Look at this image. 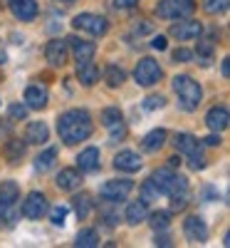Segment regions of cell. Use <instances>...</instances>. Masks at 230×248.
<instances>
[{"mask_svg": "<svg viewBox=\"0 0 230 248\" xmlns=\"http://www.w3.org/2000/svg\"><path fill=\"white\" fill-rule=\"evenodd\" d=\"M67 214H70L67 206H55V209L50 211V221H52L55 226H65V223H67Z\"/></svg>", "mask_w": 230, "mask_h": 248, "instance_id": "d6a6232c", "label": "cell"}, {"mask_svg": "<svg viewBox=\"0 0 230 248\" xmlns=\"http://www.w3.org/2000/svg\"><path fill=\"white\" fill-rule=\"evenodd\" d=\"M59 3H72V0H59Z\"/></svg>", "mask_w": 230, "mask_h": 248, "instance_id": "681fc988", "label": "cell"}, {"mask_svg": "<svg viewBox=\"0 0 230 248\" xmlns=\"http://www.w3.org/2000/svg\"><path fill=\"white\" fill-rule=\"evenodd\" d=\"M134 79H136V85H141V87L156 85V82L161 79V67H158V62L151 60V57L139 60V65H136V70H134Z\"/></svg>", "mask_w": 230, "mask_h": 248, "instance_id": "ba28073f", "label": "cell"}, {"mask_svg": "<svg viewBox=\"0 0 230 248\" xmlns=\"http://www.w3.org/2000/svg\"><path fill=\"white\" fill-rule=\"evenodd\" d=\"M67 43L72 45V52H74V60H77V65L79 62H89L97 52V45L94 43H87V40H79V37H70Z\"/></svg>", "mask_w": 230, "mask_h": 248, "instance_id": "9a60e30c", "label": "cell"}, {"mask_svg": "<svg viewBox=\"0 0 230 248\" xmlns=\"http://www.w3.org/2000/svg\"><path fill=\"white\" fill-rule=\"evenodd\" d=\"M114 167H116L119 171L134 174V171L141 169V156H139L136 152H119V154L114 156Z\"/></svg>", "mask_w": 230, "mask_h": 248, "instance_id": "e0dca14e", "label": "cell"}, {"mask_svg": "<svg viewBox=\"0 0 230 248\" xmlns=\"http://www.w3.org/2000/svg\"><path fill=\"white\" fill-rule=\"evenodd\" d=\"M201 32H203V25L198 20H186V23L171 25V35L176 40H196V37H201Z\"/></svg>", "mask_w": 230, "mask_h": 248, "instance_id": "4fadbf2b", "label": "cell"}, {"mask_svg": "<svg viewBox=\"0 0 230 248\" xmlns=\"http://www.w3.org/2000/svg\"><path fill=\"white\" fill-rule=\"evenodd\" d=\"M8 8L17 20H23V23H30V20L37 17V3L35 0H8Z\"/></svg>", "mask_w": 230, "mask_h": 248, "instance_id": "8fae6325", "label": "cell"}, {"mask_svg": "<svg viewBox=\"0 0 230 248\" xmlns=\"http://www.w3.org/2000/svg\"><path fill=\"white\" fill-rule=\"evenodd\" d=\"M171 199V209L173 211H183L186 206H188V191L186 194H173V196H169Z\"/></svg>", "mask_w": 230, "mask_h": 248, "instance_id": "8d00e7d4", "label": "cell"}, {"mask_svg": "<svg viewBox=\"0 0 230 248\" xmlns=\"http://www.w3.org/2000/svg\"><path fill=\"white\" fill-rule=\"evenodd\" d=\"M154 184V189L163 196H173V194H186L188 191V179L173 174V169H158L149 179Z\"/></svg>", "mask_w": 230, "mask_h": 248, "instance_id": "3957f363", "label": "cell"}, {"mask_svg": "<svg viewBox=\"0 0 230 248\" xmlns=\"http://www.w3.org/2000/svg\"><path fill=\"white\" fill-rule=\"evenodd\" d=\"M163 105H166V99L161 94H149L144 99V109H161Z\"/></svg>", "mask_w": 230, "mask_h": 248, "instance_id": "d590c367", "label": "cell"}, {"mask_svg": "<svg viewBox=\"0 0 230 248\" xmlns=\"http://www.w3.org/2000/svg\"><path fill=\"white\" fill-rule=\"evenodd\" d=\"M112 129V139L116 141V139H124V137H127V127H124V124L119 122V124H114V127H109Z\"/></svg>", "mask_w": 230, "mask_h": 248, "instance_id": "60d3db41", "label": "cell"}, {"mask_svg": "<svg viewBox=\"0 0 230 248\" xmlns=\"http://www.w3.org/2000/svg\"><path fill=\"white\" fill-rule=\"evenodd\" d=\"M77 77H79L82 85L92 87L94 82L99 79V67L92 65V62H79V65H77Z\"/></svg>", "mask_w": 230, "mask_h": 248, "instance_id": "44dd1931", "label": "cell"}, {"mask_svg": "<svg viewBox=\"0 0 230 248\" xmlns=\"http://www.w3.org/2000/svg\"><path fill=\"white\" fill-rule=\"evenodd\" d=\"M213 52H216V45L211 43V40H201V43H198L196 55H198L201 65H211V62H213Z\"/></svg>", "mask_w": 230, "mask_h": 248, "instance_id": "484cf974", "label": "cell"}, {"mask_svg": "<svg viewBox=\"0 0 230 248\" xmlns=\"http://www.w3.org/2000/svg\"><path fill=\"white\" fill-rule=\"evenodd\" d=\"M45 214H47V199L40 191L28 194V199L23 201V216L25 218H43Z\"/></svg>", "mask_w": 230, "mask_h": 248, "instance_id": "30bf717a", "label": "cell"}, {"mask_svg": "<svg viewBox=\"0 0 230 248\" xmlns=\"http://www.w3.org/2000/svg\"><path fill=\"white\" fill-rule=\"evenodd\" d=\"M72 25H74L77 30H82V32L94 35V37H101L104 32L109 30V23H107V20H104L101 15H94V13H79V15H74Z\"/></svg>", "mask_w": 230, "mask_h": 248, "instance_id": "52a82bcc", "label": "cell"}, {"mask_svg": "<svg viewBox=\"0 0 230 248\" xmlns=\"http://www.w3.org/2000/svg\"><path fill=\"white\" fill-rule=\"evenodd\" d=\"M72 201H74V211H77V216H79V218H87L89 211H92V201H89V196H87V194H79V196H74Z\"/></svg>", "mask_w": 230, "mask_h": 248, "instance_id": "83f0119b", "label": "cell"}, {"mask_svg": "<svg viewBox=\"0 0 230 248\" xmlns=\"http://www.w3.org/2000/svg\"><path fill=\"white\" fill-rule=\"evenodd\" d=\"M23 154H25V141H17V139L8 141V147H5V156H8L10 161H17Z\"/></svg>", "mask_w": 230, "mask_h": 248, "instance_id": "f546056e", "label": "cell"}, {"mask_svg": "<svg viewBox=\"0 0 230 248\" xmlns=\"http://www.w3.org/2000/svg\"><path fill=\"white\" fill-rule=\"evenodd\" d=\"M50 137V129L45 122H30L28 124V132H25V141L28 144H45Z\"/></svg>", "mask_w": 230, "mask_h": 248, "instance_id": "d6986e66", "label": "cell"}, {"mask_svg": "<svg viewBox=\"0 0 230 248\" xmlns=\"http://www.w3.org/2000/svg\"><path fill=\"white\" fill-rule=\"evenodd\" d=\"M188 161H191V169H193V171L205 169V156H203V152H201V149H196L193 154H188Z\"/></svg>", "mask_w": 230, "mask_h": 248, "instance_id": "e575fe53", "label": "cell"}, {"mask_svg": "<svg viewBox=\"0 0 230 248\" xmlns=\"http://www.w3.org/2000/svg\"><path fill=\"white\" fill-rule=\"evenodd\" d=\"M67 43H62V40H50L47 47H45V57L52 67H62L67 62Z\"/></svg>", "mask_w": 230, "mask_h": 248, "instance_id": "7c38bea8", "label": "cell"}, {"mask_svg": "<svg viewBox=\"0 0 230 248\" xmlns=\"http://www.w3.org/2000/svg\"><path fill=\"white\" fill-rule=\"evenodd\" d=\"M223 75H225V77L230 75V65H228V60H223Z\"/></svg>", "mask_w": 230, "mask_h": 248, "instance_id": "c3c4849f", "label": "cell"}, {"mask_svg": "<svg viewBox=\"0 0 230 248\" xmlns=\"http://www.w3.org/2000/svg\"><path fill=\"white\" fill-rule=\"evenodd\" d=\"M193 10H196V0H161L156 5V15L166 17V20L188 17Z\"/></svg>", "mask_w": 230, "mask_h": 248, "instance_id": "5b68a950", "label": "cell"}, {"mask_svg": "<svg viewBox=\"0 0 230 248\" xmlns=\"http://www.w3.org/2000/svg\"><path fill=\"white\" fill-rule=\"evenodd\" d=\"M178 164H181V159H178V156H171V159H169V167H171V169H176Z\"/></svg>", "mask_w": 230, "mask_h": 248, "instance_id": "7dc6e473", "label": "cell"}, {"mask_svg": "<svg viewBox=\"0 0 230 248\" xmlns=\"http://www.w3.org/2000/svg\"><path fill=\"white\" fill-rule=\"evenodd\" d=\"M163 144H166V132H163V129H154V132H149V134L144 137L141 149L154 154V152H158V149L163 147Z\"/></svg>", "mask_w": 230, "mask_h": 248, "instance_id": "7402d4cb", "label": "cell"}, {"mask_svg": "<svg viewBox=\"0 0 230 248\" xmlns=\"http://www.w3.org/2000/svg\"><path fill=\"white\" fill-rule=\"evenodd\" d=\"M0 223H3V211H0Z\"/></svg>", "mask_w": 230, "mask_h": 248, "instance_id": "f907efd6", "label": "cell"}, {"mask_svg": "<svg viewBox=\"0 0 230 248\" xmlns=\"http://www.w3.org/2000/svg\"><path fill=\"white\" fill-rule=\"evenodd\" d=\"M17 201H20V186L15 181L0 184V211H3V221L13 223L17 218Z\"/></svg>", "mask_w": 230, "mask_h": 248, "instance_id": "277c9868", "label": "cell"}, {"mask_svg": "<svg viewBox=\"0 0 230 248\" xmlns=\"http://www.w3.org/2000/svg\"><path fill=\"white\" fill-rule=\"evenodd\" d=\"M154 243H156V246H171V238H169V236H156Z\"/></svg>", "mask_w": 230, "mask_h": 248, "instance_id": "f6af8a7d", "label": "cell"}, {"mask_svg": "<svg viewBox=\"0 0 230 248\" xmlns=\"http://www.w3.org/2000/svg\"><path fill=\"white\" fill-rule=\"evenodd\" d=\"M124 79H127V75H124L121 67H116V65H109L107 67V82H109V87H119Z\"/></svg>", "mask_w": 230, "mask_h": 248, "instance_id": "4dcf8cb0", "label": "cell"}, {"mask_svg": "<svg viewBox=\"0 0 230 248\" xmlns=\"http://www.w3.org/2000/svg\"><path fill=\"white\" fill-rule=\"evenodd\" d=\"M203 10L208 15H220L228 10V0H203Z\"/></svg>", "mask_w": 230, "mask_h": 248, "instance_id": "1f68e13d", "label": "cell"}, {"mask_svg": "<svg viewBox=\"0 0 230 248\" xmlns=\"http://www.w3.org/2000/svg\"><path fill=\"white\" fill-rule=\"evenodd\" d=\"M8 62V52H5V45L0 43V65H5Z\"/></svg>", "mask_w": 230, "mask_h": 248, "instance_id": "bcb514c9", "label": "cell"}, {"mask_svg": "<svg viewBox=\"0 0 230 248\" xmlns=\"http://www.w3.org/2000/svg\"><path fill=\"white\" fill-rule=\"evenodd\" d=\"M141 194H144V199H141V201H149V199L158 196V191L154 189V184H151V181H146V184H144V189H141Z\"/></svg>", "mask_w": 230, "mask_h": 248, "instance_id": "ab89813d", "label": "cell"}, {"mask_svg": "<svg viewBox=\"0 0 230 248\" xmlns=\"http://www.w3.org/2000/svg\"><path fill=\"white\" fill-rule=\"evenodd\" d=\"M139 3V0H114V8L116 10H129V8H134Z\"/></svg>", "mask_w": 230, "mask_h": 248, "instance_id": "b9f144b4", "label": "cell"}, {"mask_svg": "<svg viewBox=\"0 0 230 248\" xmlns=\"http://www.w3.org/2000/svg\"><path fill=\"white\" fill-rule=\"evenodd\" d=\"M173 144H176V149L181 152V154H193L196 149H201V144H198V139L193 137V134H186V132H181V134H176V139H173Z\"/></svg>", "mask_w": 230, "mask_h": 248, "instance_id": "603a6c76", "label": "cell"}, {"mask_svg": "<svg viewBox=\"0 0 230 248\" xmlns=\"http://www.w3.org/2000/svg\"><path fill=\"white\" fill-rule=\"evenodd\" d=\"M203 144H205V147H218V144H220V137L211 134V137H205V139H203Z\"/></svg>", "mask_w": 230, "mask_h": 248, "instance_id": "ee69618b", "label": "cell"}, {"mask_svg": "<svg viewBox=\"0 0 230 248\" xmlns=\"http://www.w3.org/2000/svg\"><path fill=\"white\" fill-rule=\"evenodd\" d=\"M47 99H50V94H47V87H43V85H30L25 90V102H28L30 109L47 107Z\"/></svg>", "mask_w": 230, "mask_h": 248, "instance_id": "2e32d148", "label": "cell"}, {"mask_svg": "<svg viewBox=\"0 0 230 248\" xmlns=\"http://www.w3.org/2000/svg\"><path fill=\"white\" fill-rule=\"evenodd\" d=\"M77 167H79V171H97L99 169V149L97 147H87L85 152H79Z\"/></svg>", "mask_w": 230, "mask_h": 248, "instance_id": "ac0fdd59", "label": "cell"}, {"mask_svg": "<svg viewBox=\"0 0 230 248\" xmlns=\"http://www.w3.org/2000/svg\"><path fill=\"white\" fill-rule=\"evenodd\" d=\"M183 233L191 243H205L208 241V226L201 216H188L183 221Z\"/></svg>", "mask_w": 230, "mask_h": 248, "instance_id": "9c48e42d", "label": "cell"}, {"mask_svg": "<svg viewBox=\"0 0 230 248\" xmlns=\"http://www.w3.org/2000/svg\"><path fill=\"white\" fill-rule=\"evenodd\" d=\"M146 218H149L146 201H134V203H129V209H127V221H129L131 226H136V223H141V221H146Z\"/></svg>", "mask_w": 230, "mask_h": 248, "instance_id": "cb8c5ba5", "label": "cell"}, {"mask_svg": "<svg viewBox=\"0 0 230 248\" xmlns=\"http://www.w3.org/2000/svg\"><path fill=\"white\" fill-rule=\"evenodd\" d=\"M79 184H82V176L77 169H62L57 174V186L62 191H74V189H79Z\"/></svg>", "mask_w": 230, "mask_h": 248, "instance_id": "ffe728a7", "label": "cell"}, {"mask_svg": "<svg viewBox=\"0 0 230 248\" xmlns=\"http://www.w3.org/2000/svg\"><path fill=\"white\" fill-rule=\"evenodd\" d=\"M55 159H57V149L50 147V149H45L43 154H37V159H35V169H37V171H50V169H52V164H55Z\"/></svg>", "mask_w": 230, "mask_h": 248, "instance_id": "d4e9b609", "label": "cell"}, {"mask_svg": "<svg viewBox=\"0 0 230 248\" xmlns=\"http://www.w3.org/2000/svg\"><path fill=\"white\" fill-rule=\"evenodd\" d=\"M57 134L65 144H77L85 141L92 134V117L85 109H70L65 114H59L57 119Z\"/></svg>", "mask_w": 230, "mask_h": 248, "instance_id": "6da1fadb", "label": "cell"}, {"mask_svg": "<svg viewBox=\"0 0 230 248\" xmlns=\"http://www.w3.org/2000/svg\"><path fill=\"white\" fill-rule=\"evenodd\" d=\"M10 117L13 119H25L28 117V107L25 105H13L10 107Z\"/></svg>", "mask_w": 230, "mask_h": 248, "instance_id": "f35d334b", "label": "cell"}, {"mask_svg": "<svg viewBox=\"0 0 230 248\" xmlns=\"http://www.w3.org/2000/svg\"><path fill=\"white\" fill-rule=\"evenodd\" d=\"M173 60H176V62H191V60H193V52L186 50V47H178V50L173 52Z\"/></svg>", "mask_w": 230, "mask_h": 248, "instance_id": "74e56055", "label": "cell"}, {"mask_svg": "<svg viewBox=\"0 0 230 248\" xmlns=\"http://www.w3.org/2000/svg\"><path fill=\"white\" fill-rule=\"evenodd\" d=\"M169 218L171 216L166 211H156V214H151V226L156 231H166V229H169Z\"/></svg>", "mask_w": 230, "mask_h": 248, "instance_id": "836d02e7", "label": "cell"}, {"mask_svg": "<svg viewBox=\"0 0 230 248\" xmlns=\"http://www.w3.org/2000/svg\"><path fill=\"white\" fill-rule=\"evenodd\" d=\"M151 47H154V50H158V52H161V50H166V37H163V35H156V37L151 40Z\"/></svg>", "mask_w": 230, "mask_h": 248, "instance_id": "7bdbcfd3", "label": "cell"}, {"mask_svg": "<svg viewBox=\"0 0 230 248\" xmlns=\"http://www.w3.org/2000/svg\"><path fill=\"white\" fill-rule=\"evenodd\" d=\"M74 246H79V248H94V246H99V233H97L94 229L82 231V233H77Z\"/></svg>", "mask_w": 230, "mask_h": 248, "instance_id": "4316f807", "label": "cell"}, {"mask_svg": "<svg viewBox=\"0 0 230 248\" xmlns=\"http://www.w3.org/2000/svg\"><path fill=\"white\" fill-rule=\"evenodd\" d=\"M131 189H134V181H129V179H112V181H104V184L99 186V196H101L104 201L116 203V201L127 199V196L131 194Z\"/></svg>", "mask_w": 230, "mask_h": 248, "instance_id": "8992f818", "label": "cell"}, {"mask_svg": "<svg viewBox=\"0 0 230 248\" xmlns=\"http://www.w3.org/2000/svg\"><path fill=\"white\" fill-rule=\"evenodd\" d=\"M173 92L178 94V105H181L183 112H196L201 99H203L201 85L188 75H176L173 77Z\"/></svg>", "mask_w": 230, "mask_h": 248, "instance_id": "7a4b0ae2", "label": "cell"}, {"mask_svg": "<svg viewBox=\"0 0 230 248\" xmlns=\"http://www.w3.org/2000/svg\"><path fill=\"white\" fill-rule=\"evenodd\" d=\"M228 122H230V114H228V107H223V105L208 109V114H205V124H208V129H213V132L228 129Z\"/></svg>", "mask_w": 230, "mask_h": 248, "instance_id": "5bb4252c", "label": "cell"}, {"mask_svg": "<svg viewBox=\"0 0 230 248\" xmlns=\"http://www.w3.org/2000/svg\"><path fill=\"white\" fill-rule=\"evenodd\" d=\"M121 122V109L119 107H107V109H104L101 112V124H104V127H114V124H119Z\"/></svg>", "mask_w": 230, "mask_h": 248, "instance_id": "f1b7e54d", "label": "cell"}]
</instances>
